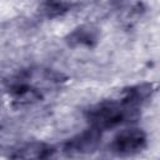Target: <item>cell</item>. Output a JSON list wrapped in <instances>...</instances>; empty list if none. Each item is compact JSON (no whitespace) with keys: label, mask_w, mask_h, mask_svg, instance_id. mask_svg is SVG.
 <instances>
[{"label":"cell","mask_w":160,"mask_h":160,"mask_svg":"<svg viewBox=\"0 0 160 160\" xmlns=\"http://www.w3.org/2000/svg\"><path fill=\"white\" fill-rule=\"evenodd\" d=\"M69 5L65 0H45L40 6V12L45 16H56L68 10Z\"/></svg>","instance_id":"7"},{"label":"cell","mask_w":160,"mask_h":160,"mask_svg":"<svg viewBox=\"0 0 160 160\" xmlns=\"http://www.w3.org/2000/svg\"><path fill=\"white\" fill-rule=\"evenodd\" d=\"M99 39V30L92 25H81L74 29L66 38V42L75 46H92Z\"/></svg>","instance_id":"4"},{"label":"cell","mask_w":160,"mask_h":160,"mask_svg":"<svg viewBox=\"0 0 160 160\" xmlns=\"http://www.w3.org/2000/svg\"><path fill=\"white\" fill-rule=\"evenodd\" d=\"M146 145V135L141 129L129 128L118 132L109 145L112 154L118 156H130L140 152Z\"/></svg>","instance_id":"2"},{"label":"cell","mask_w":160,"mask_h":160,"mask_svg":"<svg viewBox=\"0 0 160 160\" xmlns=\"http://www.w3.org/2000/svg\"><path fill=\"white\" fill-rule=\"evenodd\" d=\"M100 141H101V130L90 125L89 129H86L81 134H78L76 136L66 141L62 150L69 156L91 154L98 149Z\"/></svg>","instance_id":"3"},{"label":"cell","mask_w":160,"mask_h":160,"mask_svg":"<svg viewBox=\"0 0 160 160\" xmlns=\"http://www.w3.org/2000/svg\"><path fill=\"white\" fill-rule=\"evenodd\" d=\"M152 94V85L151 84H139L135 86H131L129 90H126L125 96L122 98V102L138 108L141 102H144L146 99H149Z\"/></svg>","instance_id":"5"},{"label":"cell","mask_w":160,"mask_h":160,"mask_svg":"<svg viewBox=\"0 0 160 160\" xmlns=\"http://www.w3.org/2000/svg\"><path fill=\"white\" fill-rule=\"evenodd\" d=\"M54 152L52 148L42 144V142H32L28 144L24 148L16 150V154H14V158H39V159H45L51 156Z\"/></svg>","instance_id":"6"},{"label":"cell","mask_w":160,"mask_h":160,"mask_svg":"<svg viewBox=\"0 0 160 160\" xmlns=\"http://www.w3.org/2000/svg\"><path fill=\"white\" fill-rule=\"evenodd\" d=\"M136 118L138 108L130 106L122 101H104L88 111V120L90 125L100 129L101 131Z\"/></svg>","instance_id":"1"}]
</instances>
